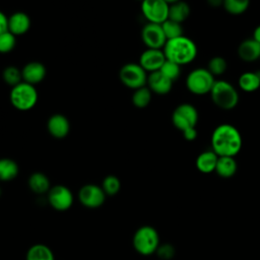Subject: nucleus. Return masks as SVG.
Wrapping results in <instances>:
<instances>
[{
    "mask_svg": "<svg viewBox=\"0 0 260 260\" xmlns=\"http://www.w3.org/2000/svg\"><path fill=\"white\" fill-rule=\"evenodd\" d=\"M243 145V138L238 128L232 124L217 125L211 134V148L218 156L237 155Z\"/></svg>",
    "mask_w": 260,
    "mask_h": 260,
    "instance_id": "obj_1",
    "label": "nucleus"
},
{
    "mask_svg": "<svg viewBox=\"0 0 260 260\" xmlns=\"http://www.w3.org/2000/svg\"><path fill=\"white\" fill-rule=\"evenodd\" d=\"M162 51L167 60L175 62L180 66L193 62L198 54L197 45L186 36L168 40Z\"/></svg>",
    "mask_w": 260,
    "mask_h": 260,
    "instance_id": "obj_2",
    "label": "nucleus"
},
{
    "mask_svg": "<svg viewBox=\"0 0 260 260\" xmlns=\"http://www.w3.org/2000/svg\"><path fill=\"white\" fill-rule=\"evenodd\" d=\"M210 98L213 104L225 111L233 110L237 107L240 96L237 88L226 80H215L210 92Z\"/></svg>",
    "mask_w": 260,
    "mask_h": 260,
    "instance_id": "obj_3",
    "label": "nucleus"
},
{
    "mask_svg": "<svg viewBox=\"0 0 260 260\" xmlns=\"http://www.w3.org/2000/svg\"><path fill=\"white\" fill-rule=\"evenodd\" d=\"M132 243L136 252L148 256L156 252L159 246V237L154 228L142 225L135 232Z\"/></svg>",
    "mask_w": 260,
    "mask_h": 260,
    "instance_id": "obj_4",
    "label": "nucleus"
},
{
    "mask_svg": "<svg viewBox=\"0 0 260 260\" xmlns=\"http://www.w3.org/2000/svg\"><path fill=\"white\" fill-rule=\"evenodd\" d=\"M214 82L215 78L207 68L198 67L188 74L186 78V87L195 95H204L210 92Z\"/></svg>",
    "mask_w": 260,
    "mask_h": 260,
    "instance_id": "obj_5",
    "label": "nucleus"
},
{
    "mask_svg": "<svg viewBox=\"0 0 260 260\" xmlns=\"http://www.w3.org/2000/svg\"><path fill=\"white\" fill-rule=\"evenodd\" d=\"M10 102L19 111L32 109L38 102V91L35 85L23 81L13 86L10 91Z\"/></svg>",
    "mask_w": 260,
    "mask_h": 260,
    "instance_id": "obj_6",
    "label": "nucleus"
},
{
    "mask_svg": "<svg viewBox=\"0 0 260 260\" xmlns=\"http://www.w3.org/2000/svg\"><path fill=\"white\" fill-rule=\"evenodd\" d=\"M198 111L191 104L179 105L172 114L173 125L181 132L195 128L198 123Z\"/></svg>",
    "mask_w": 260,
    "mask_h": 260,
    "instance_id": "obj_7",
    "label": "nucleus"
},
{
    "mask_svg": "<svg viewBox=\"0 0 260 260\" xmlns=\"http://www.w3.org/2000/svg\"><path fill=\"white\" fill-rule=\"evenodd\" d=\"M119 77L125 86L132 89L140 88L147 83L146 71L139 64L135 63L124 65L119 72Z\"/></svg>",
    "mask_w": 260,
    "mask_h": 260,
    "instance_id": "obj_8",
    "label": "nucleus"
},
{
    "mask_svg": "<svg viewBox=\"0 0 260 260\" xmlns=\"http://www.w3.org/2000/svg\"><path fill=\"white\" fill-rule=\"evenodd\" d=\"M169 6L165 0H143L141 10L148 22L161 24L169 17Z\"/></svg>",
    "mask_w": 260,
    "mask_h": 260,
    "instance_id": "obj_9",
    "label": "nucleus"
},
{
    "mask_svg": "<svg viewBox=\"0 0 260 260\" xmlns=\"http://www.w3.org/2000/svg\"><path fill=\"white\" fill-rule=\"evenodd\" d=\"M74 201L73 194L69 188L64 185H55L48 192L49 204L58 211L69 209Z\"/></svg>",
    "mask_w": 260,
    "mask_h": 260,
    "instance_id": "obj_10",
    "label": "nucleus"
},
{
    "mask_svg": "<svg viewBox=\"0 0 260 260\" xmlns=\"http://www.w3.org/2000/svg\"><path fill=\"white\" fill-rule=\"evenodd\" d=\"M106 196L102 187L94 184H86L82 186L78 192L79 202L87 208H98L102 206Z\"/></svg>",
    "mask_w": 260,
    "mask_h": 260,
    "instance_id": "obj_11",
    "label": "nucleus"
},
{
    "mask_svg": "<svg viewBox=\"0 0 260 260\" xmlns=\"http://www.w3.org/2000/svg\"><path fill=\"white\" fill-rule=\"evenodd\" d=\"M141 39L147 49H161L167 43V38L164 34L161 24L148 22L141 31Z\"/></svg>",
    "mask_w": 260,
    "mask_h": 260,
    "instance_id": "obj_12",
    "label": "nucleus"
},
{
    "mask_svg": "<svg viewBox=\"0 0 260 260\" xmlns=\"http://www.w3.org/2000/svg\"><path fill=\"white\" fill-rule=\"evenodd\" d=\"M166 56L161 49H147L139 58V65L146 72H154L160 69L166 61Z\"/></svg>",
    "mask_w": 260,
    "mask_h": 260,
    "instance_id": "obj_13",
    "label": "nucleus"
},
{
    "mask_svg": "<svg viewBox=\"0 0 260 260\" xmlns=\"http://www.w3.org/2000/svg\"><path fill=\"white\" fill-rule=\"evenodd\" d=\"M146 84L148 85V88L151 90V92L162 95L171 91L173 86V81H171L159 70H157V71L151 72L147 76Z\"/></svg>",
    "mask_w": 260,
    "mask_h": 260,
    "instance_id": "obj_14",
    "label": "nucleus"
},
{
    "mask_svg": "<svg viewBox=\"0 0 260 260\" xmlns=\"http://www.w3.org/2000/svg\"><path fill=\"white\" fill-rule=\"evenodd\" d=\"M47 128L49 133L55 138H64L67 136L70 130V123L68 119L61 115L56 114L50 117L47 123Z\"/></svg>",
    "mask_w": 260,
    "mask_h": 260,
    "instance_id": "obj_15",
    "label": "nucleus"
},
{
    "mask_svg": "<svg viewBox=\"0 0 260 260\" xmlns=\"http://www.w3.org/2000/svg\"><path fill=\"white\" fill-rule=\"evenodd\" d=\"M21 75L24 82L29 84H37L41 82L46 76V67L37 61H32L24 65L21 69Z\"/></svg>",
    "mask_w": 260,
    "mask_h": 260,
    "instance_id": "obj_16",
    "label": "nucleus"
},
{
    "mask_svg": "<svg viewBox=\"0 0 260 260\" xmlns=\"http://www.w3.org/2000/svg\"><path fill=\"white\" fill-rule=\"evenodd\" d=\"M238 56L247 63L257 61L260 58V44L253 39L244 40L238 47Z\"/></svg>",
    "mask_w": 260,
    "mask_h": 260,
    "instance_id": "obj_17",
    "label": "nucleus"
},
{
    "mask_svg": "<svg viewBox=\"0 0 260 260\" xmlns=\"http://www.w3.org/2000/svg\"><path fill=\"white\" fill-rule=\"evenodd\" d=\"M30 27V19L24 12H15L8 18V30L14 36L25 34Z\"/></svg>",
    "mask_w": 260,
    "mask_h": 260,
    "instance_id": "obj_18",
    "label": "nucleus"
},
{
    "mask_svg": "<svg viewBox=\"0 0 260 260\" xmlns=\"http://www.w3.org/2000/svg\"><path fill=\"white\" fill-rule=\"evenodd\" d=\"M218 155L211 149L201 152L196 158V168L203 174H209L215 171Z\"/></svg>",
    "mask_w": 260,
    "mask_h": 260,
    "instance_id": "obj_19",
    "label": "nucleus"
},
{
    "mask_svg": "<svg viewBox=\"0 0 260 260\" xmlns=\"http://www.w3.org/2000/svg\"><path fill=\"white\" fill-rule=\"evenodd\" d=\"M239 87L245 92H254L260 88V73L247 71L242 73L238 79Z\"/></svg>",
    "mask_w": 260,
    "mask_h": 260,
    "instance_id": "obj_20",
    "label": "nucleus"
},
{
    "mask_svg": "<svg viewBox=\"0 0 260 260\" xmlns=\"http://www.w3.org/2000/svg\"><path fill=\"white\" fill-rule=\"evenodd\" d=\"M28 187L36 194H44L49 192L51 184L49 178L40 172L32 173L28 178Z\"/></svg>",
    "mask_w": 260,
    "mask_h": 260,
    "instance_id": "obj_21",
    "label": "nucleus"
},
{
    "mask_svg": "<svg viewBox=\"0 0 260 260\" xmlns=\"http://www.w3.org/2000/svg\"><path fill=\"white\" fill-rule=\"evenodd\" d=\"M191 9L187 2L181 0L173 3L169 6V17L168 19L174 20L179 23H183L190 15Z\"/></svg>",
    "mask_w": 260,
    "mask_h": 260,
    "instance_id": "obj_22",
    "label": "nucleus"
},
{
    "mask_svg": "<svg viewBox=\"0 0 260 260\" xmlns=\"http://www.w3.org/2000/svg\"><path fill=\"white\" fill-rule=\"evenodd\" d=\"M237 161L233 156H218L215 172L222 178H230L237 172Z\"/></svg>",
    "mask_w": 260,
    "mask_h": 260,
    "instance_id": "obj_23",
    "label": "nucleus"
},
{
    "mask_svg": "<svg viewBox=\"0 0 260 260\" xmlns=\"http://www.w3.org/2000/svg\"><path fill=\"white\" fill-rule=\"evenodd\" d=\"M25 260H55V256L47 245L35 244L27 250Z\"/></svg>",
    "mask_w": 260,
    "mask_h": 260,
    "instance_id": "obj_24",
    "label": "nucleus"
},
{
    "mask_svg": "<svg viewBox=\"0 0 260 260\" xmlns=\"http://www.w3.org/2000/svg\"><path fill=\"white\" fill-rule=\"evenodd\" d=\"M17 164L11 158H0V181L8 182L18 175Z\"/></svg>",
    "mask_w": 260,
    "mask_h": 260,
    "instance_id": "obj_25",
    "label": "nucleus"
},
{
    "mask_svg": "<svg viewBox=\"0 0 260 260\" xmlns=\"http://www.w3.org/2000/svg\"><path fill=\"white\" fill-rule=\"evenodd\" d=\"M250 0H223L222 7L232 15H241L247 11Z\"/></svg>",
    "mask_w": 260,
    "mask_h": 260,
    "instance_id": "obj_26",
    "label": "nucleus"
},
{
    "mask_svg": "<svg viewBox=\"0 0 260 260\" xmlns=\"http://www.w3.org/2000/svg\"><path fill=\"white\" fill-rule=\"evenodd\" d=\"M151 101V90L147 86H142L135 89L132 95V103L137 108H145Z\"/></svg>",
    "mask_w": 260,
    "mask_h": 260,
    "instance_id": "obj_27",
    "label": "nucleus"
},
{
    "mask_svg": "<svg viewBox=\"0 0 260 260\" xmlns=\"http://www.w3.org/2000/svg\"><path fill=\"white\" fill-rule=\"evenodd\" d=\"M161 27L164 30V34L168 40H172V39H176L179 38L183 35V26L182 23L176 22L174 20L171 19H167L166 21H164L161 23Z\"/></svg>",
    "mask_w": 260,
    "mask_h": 260,
    "instance_id": "obj_28",
    "label": "nucleus"
},
{
    "mask_svg": "<svg viewBox=\"0 0 260 260\" xmlns=\"http://www.w3.org/2000/svg\"><path fill=\"white\" fill-rule=\"evenodd\" d=\"M207 70L215 77L222 75L228 69L226 60L221 56L212 57L207 63Z\"/></svg>",
    "mask_w": 260,
    "mask_h": 260,
    "instance_id": "obj_29",
    "label": "nucleus"
},
{
    "mask_svg": "<svg viewBox=\"0 0 260 260\" xmlns=\"http://www.w3.org/2000/svg\"><path fill=\"white\" fill-rule=\"evenodd\" d=\"M121 188V182L118 177L114 175L107 176L103 183H102V189L104 190L105 194L108 196H114L116 195Z\"/></svg>",
    "mask_w": 260,
    "mask_h": 260,
    "instance_id": "obj_30",
    "label": "nucleus"
},
{
    "mask_svg": "<svg viewBox=\"0 0 260 260\" xmlns=\"http://www.w3.org/2000/svg\"><path fill=\"white\" fill-rule=\"evenodd\" d=\"M159 71L171 81H175L181 75V66L175 62L166 60L162 66L160 67Z\"/></svg>",
    "mask_w": 260,
    "mask_h": 260,
    "instance_id": "obj_31",
    "label": "nucleus"
},
{
    "mask_svg": "<svg viewBox=\"0 0 260 260\" xmlns=\"http://www.w3.org/2000/svg\"><path fill=\"white\" fill-rule=\"evenodd\" d=\"M3 79L7 84L13 87L21 82V70H19L15 66H8L3 71Z\"/></svg>",
    "mask_w": 260,
    "mask_h": 260,
    "instance_id": "obj_32",
    "label": "nucleus"
},
{
    "mask_svg": "<svg viewBox=\"0 0 260 260\" xmlns=\"http://www.w3.org/2000/svg\"><path fill=\"white\" fill-rule=\"evenodd\" d=\"M16 44L15 36L9 30L0 34V53H8Z\"/></svg>",
    "mask_w": 260,
    "mask_h": 260,
    "instance_id": "obj_33",
    "label": "nucleus"
},
{
    "mask_svg": "<svg viewBox=\"0 0 260 260\" xmlns=\"http://www.w3.org/2000/svg\"><path fill=\"white\" fill-rule=\"evenodd\" d=\"M156 253L162 259H170L174 255V248L169 244H165L162 246H158Z\"/></svg>",
    "mask_w": 260,
    "mask_h": 260,
    "instance_id": "obj_34",
    "label": "nucleus"
},
{
    "mask_svg": "<svg viewBox=\"0 0 260 260\" xmlns=\"http://www.w3.org/2000/svg\"><path fill=\"white\" fill-rule=\"evenodd\" d=\"M182 133H183L184 138L186 140H188V141H193L197 137V129H196V127L195 128H190V129L186 130V131H184Z\"/></svg>",
    "mask_w": 260,
    "mask_h": 260,
    "instance_id": "obj_35",
    "label": "nucleus"
},
{
    "mask_svg": "<svg viewBox=\"0 0 260 260\" xmlns=\"http://www.w3.org/2000/svg\"><path fill=\"white\" fill-rule=\"evenodd\" d=\"M8 30V18L6 15L0 11V34Z\"/></svg>",
    "mask_w": 260,
    "mask_h": 260,
    "instance_id": "obj_36",
    "label": "nucleus"
},
{
    "mask_svg": "<svg viewBox=\"0 0 260 260\" xmlns=\"http://www.w3.org/2000/svg\"><path fill=\"white\" fill-rule=\"evenodd\" d=\"M207 4L213 8H217L219 6H222L223 0H206Z\"/></svg>",
    "mask_w": 260,
    "mask_h": 260,
    "instance_id": "obj_37",
    "label": "nucleus"
},
{
    "mask_svg": "<svg viewBox=\"0 0 260 260\" xmlns=\"http://www.w3.org/2000/svg\"><path fill=\"white\" fill-rule=\"evenodd\" d=\"M252 39H253V40H255L257 43H259V44H260V24H259V25H257V26L254 28Z\"/></svg>",
    "mask_w": 260,
    "mask_h": 260,
    "instance_id": "obj_38",
    "label": "nucleus"
},
{
    "mask_svg": "<svg viewBox=\"0 0 260 260\" xmlns=\"http://www.w3.org/2000/svg\"><path fill=\"white\" fill-rule=\"evenodd\" d=\"M169 5H171V4H173V3H176V2H178V1H181V0H165Z\"/></svg>",
    "mask_w": 260,
    "mask_h": 260,
    "instance_id": "obj_39",
    "label": "nucleus"
},
{
    "mask_svg": "<svg viewBox=\"0 0 260 260\" xmlns=\"http://www.w3.org/2000/svg\"><path fill=\"white\" fill-rule=\"evenodd\" d=\"M0 196H1V189H0Z\"/></svg>",
    "mask_w": 260,
    "mask_h": 260,
    "instance_id": "obj_40",
    "label": "nucleus"
},
{
    "mask_svg": "<svg viewBox=\"0 0 260 260\" xmlns=\"http://www.w3.org/2000/svg\"><path fill=\"white\" fill-rule=\"evenodd\" d=\"M139 1H143V0H139Z\"/></svg>",
    "mask_w": 260,
    "mask_h": 260,
    "instance_id": "obj_41",
    "label": "nucleus"
}]
</instances>
